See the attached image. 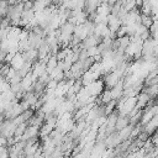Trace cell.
Wrapping results in <instances>:
<instances>
[{"mask_svg":"<svg viewBox=\"0 0 158 158\" xmlns=\"http://www.w3.org/2000/svg\"><path fill=\"white\" fill-rule=\"evenodd\" d=\"M25 63H26V60H25V58H23L22 53H21V52H19V53H16V54H15V57L12 58V60H11L10 65H11L15 70H17V72H19V70L25 65Z\"/></svg>","mask_w":158,"mask_h":158,"instance_id":"1","label":"cell"},{"mask_svg":"<svg viewBox=\"0 0 158 158\" xmlns=\"http://www.w3.org/2000/svg\"><path fill=\"white\" fill-rule=\"evenodd\" d=\"M141 23H142L143 26H146L147 28H151L152 25L154 23L153 16H147V15H142V14H141Z\"/></svg>","mask_w":158,"mask_h":158,"instance_id":"2","label":"cell"}]
</instances>
